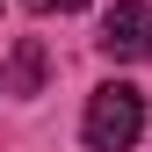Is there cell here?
Instances as JSON below:
<instances>
[{
  "label": "cell",
  "instance_id": "6da1fadb",
  "mask_svg": "<svg viewBox=\"0 0 152 152\" xmlns=\"http://www.w3.org/2000/svg\"><path fill=\"white\" fill-rule=\"evenodd\" d=\"M80 138H87V152H130L145 138V94L130 80L94 87L87 94V116H80Z\"/></svg>",
  "mask_w": 152,
  "mask_h": 152
},
{
  "label": "cell",
  "instance_id": "7a4b0ae2",
  "mask_svg": "<svg viewBox=\"0 0 152 152\" xmlns=\"http://www.w3.org/2000/svg\"><path fill=\"white\" fill-rule=\"evenodd\" d=\"M102 58H116V65H145L152 58V0H116V7L102 15Z\"/></svg>",
  "mask_w": 152,
  "mask_h": 152
},
{
  "label": "cell",
  "instance_id": "3957f363",
  "mask_svg": "<svg viewBox=\"0 0 152 152\" xmlns=\"http://www.w3.org/2000/svg\"><path fill=\"white\" fill-rule=\"evenodd\" d=\"M44 80H51V58H44V44H36V36H22V44H15L7 94H44Z\"/></svg>",
  "mask_w": 152,
  "mask_h": 152
},
{
  "label": "cell",
  "instance_id": "277c9868",
  "mask_svg": "<svg viewBox=\"0 0 152 152\" xmlns=\"http://www.w3.org/2000/svg\"><path fill=\"white\" fill-rule=\"evenodd\" d=\"M22 7H29V15H80L87 0H22Z\"/></svg>",
  "mask_w": 152,
  "mask_h": 152
}]
</instances>
